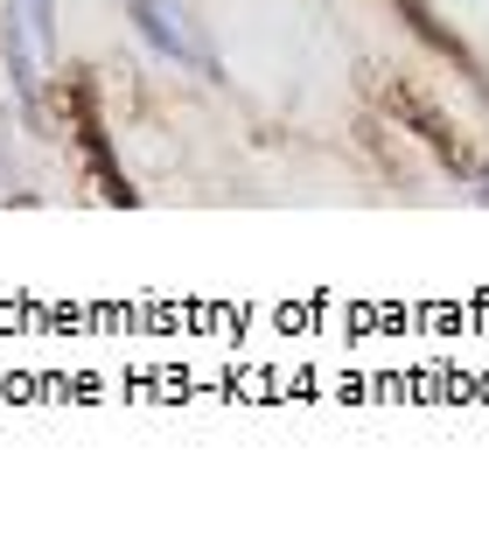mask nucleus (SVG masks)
I'll use <instances>...</instances> for the list:
<instances>
[{
	"mask_svg": "<svg viewBox=\"0 0 489 559\" xmlns=\"http://www.w3.org/2000/svg\"><path fill=\"white\" fill-rule=\"evenodd\" d=\"M384 119L413 127V133H419V140H427V147L448 162V175H462V182H482L476 147H468L462 127H454V119H448V112H441V105H433L427 92H419V84H406V78H392V84H384Z\"/></svg>",
	"mask_w": 489,
	"mask_h": 559,
	"instance_id": "obj_1",
	"label": "nucleus"
},
{
	"mask_svg": "<svg viewBox=\"0 0 489 559\" xmlns=\"http://www.w3.org/2000/svg\"><path fill=\"white\" fill-rule=\"evenodd\" d=\"M70 133H77V147H84V168H92L98 197L105 203H140V189L112 162V140H105V112H98V98H92V78H70Z\"/></svg>",
	"mask_w": 489,
	"mask_h": 559,
	"instance_id": "obj_2",
	"label": "nucleus"
},
{
	"mask_svg": "<svg viewBox=\"0 0 489 559\" xmlns=\"http://www.w3.org/2000/svg\"><path fill=\"white\" fill-rule=\"evenodd\" d=\"M127 8H133V22L147 28V43L162 49V57L189 63V70H217V63H210V49H203V35L182 22V8H175V0H127Z\"/></svg>",
	"mask_w": 489,
	"mask_h": 559,
	"instance_id": "obj_3",
	"label": "nucleus"
},
{
	"mask_svg": "<svg viewBox=\"0 0 489 559\" xmlns=\"http://www.w3.org/2000/svg\"><path fill=\"white\" fill-rule=\"evenodd\" d=\"M392 14H398V22H406V28L419 35V43H433L441 57H454L462 70H476V57H468V43H462V35H454V28H448L433 8H427V0H392Z\"/></svg>",
	"mask_w": 489,
	"mask_h": 559,
	"instance_id": "obj_4",
	"label": "nucleus"
},
{
	"mask_svg": "<svg viewBox=\"0 0 489 559\" xmlns=\"http://www.w3.org/2000/svg\"><path fill=\"white\" fill-rule=\"evenodd\" d=\"M28 14H35V35L49 43V0H28Z\"/></svg>",
	"mask_w": 489,
	"mask_h": 559,
	"instance_id": "obj_5",
	"label": "nucleus"
},
{
	"mask_svg": "<svg viewBox=\"0 0 489 559\" xmlns=\"http://www.w3.org/2000/svg\"><path fill=\"white\" fill-rule=\"evenodd\" d=\"M482 197H489V182H482Z\"/></svg>",
	"mask_w": 489,
	"mask_h": 559,
	"instance_id": "obj_6",
	"label": "nucleus"
}]
</instances>
